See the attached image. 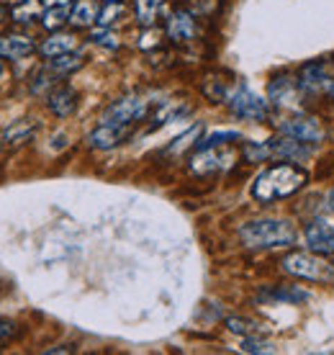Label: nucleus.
<instances>
[{"mask_svg": "<svg viewBox=\"0 0 334 355\" xmlns=\"http://www.w3.org/2000/svg\"><path fill=\"white\" fill-rule=\"evenodd\" d=\"M308 183V173L296 162H281L273 168L263 170L252 183V198L260 204H273L281 198L299 193Z\"/></svg>", "mask_w": 334, "mask_h": 355, "instance_id": "1", "label": "nucleus"}, {"mask_svg": "<svg viewBox=\"0 0 334 355\" xmlns=\"http://www.w3.org/2000/svg\"><path fill=\"white\" fill-rule=\"evenodd\" d=\"M239 237L252 250L288 248L296 242V227L288 219H255L239 230Z\"/></svg>", "mask_w": 334, "mask_h": 355, "instance_id": "2", "label": "nucleus"}, {"mask_svg": "<svg viewBox=\"0 0 334 355\" xmlns=\"http://www.w3.org/2000/svg\"><path fill=\"white\" fill-rule=\"evenodd\" d=\"M281 268L299 281H314V284L329 281L334 275L332 266L324 260V255H319L314 250L311 252H290L281 260Z\"/></svg>", "mask_w": 334, "mask_h": 355, "instance_id": "3", "label": "nucleus"}, {"mask_svg": "<svg viewBox=\"0 0 334 355\" xmlns=\"http://www.w3.org/2000/svg\"><path fill=\"white\" fill-rule=\"evenodd\" d=\"M227 103L229 111L237 119H245V121H265L267 119V101L247 85H239V88L231 90Z\"/></svg>", "mask_w": 334, "mask_h": 355, "instance_id": "4", "label": "nucleus"}, {"mask_svg": "<svg viewBox=\"0 0 334 355\" xmlns=\"http://www.w3.org/2000/svg\"><path fill=\"white\" fill-rule=\"evenodd\" d=\"M147 114H150V101H144L141 96H126V98H118L116 103H111L100 114V124L132 126L137 121H141Z\"/></svg>", "mask_w": 334, "mask_h": 355, "instance_id": "5", "label": "nucleus"}, {"mask_svg": "<svg viewBox=\"0 0 334 355\" xmlns=\"http://www.w3.org/2000/svg\"><path fill=\"white\" fill-rule=\"evenodd\" d=\"M278 132L285 134V137H293V139H301V142H308V144H317L326 137L324 126L319 124L317 119H308V116L283 119V121H278Z\"/></svg>", "mask_w": 334, "mask_h": 355, "instance_id": "6", "label": "nucleus"}, {"mask_svg": "<svg viewBox=\"0 0 334 355\" xmlns=\"http://www.w3.org/2000/svg\"><path fill=\"white\" fill-rule=\"evenodd\" d=\"M267 144H270V155L281 162H301L314 155V144L285 137V134H281L278 139H267Z\"/></svg>", "mask_w": 334, "mask_h": 355, "instance_id": "7", "label": "nucleus"}, {"mask_svg": "<svg viewBox=\"0 0 334 355\" xmlns=\"http://www.w3.org/2000/svg\"><path fill=\"white\" fill-rule=\"evenodd\" d=\"M304 93L299 85L296 78H290V75H278L270 85H267V98H270V103L281 108H296L299 106V96Z\"/></svg>", "mask_w": 334, "mask_h": 355, "instance_id": "8", "label": "nucleus"}, {"mask_svg": "<svg viewBox=\"0 0 334 355\" xmlns=\"http://www.w3.org/2000/svg\"><path fill=\"white\" fill-rule=\"evenodd\" d=\"M304 237H306L308 250H314L319 255H334V224L332 222L314 219V222L306 227Z\"/></svg>", "mask_w": 334, "mask_h": 355, "instance_id": "9", "label": "nucleus"}, {"mask_svg": "<svg viewBox=\"0 0 334 355\" xmlns=\"http://www.w3.org/2000/svg\"><path fill=\"white\" fill-rule=\"evenodd\" d=\"M129 126L123 124H100L98 129H93V132L88 134V147H93V150H114V147H118V144L129 137Z\"/></svg>", "mask_w": 334, "mask_h": 355, "instance_id": "10", "label": "nucleus"}, {"mask_svg": "<svg viewBox=\"0 0 334 355\" xmlns=\"http://www.w3.org/2000/svg\"><path fill=\"white\" fill-rule=\"evenodd\" d=\"M195 34H198V26H195V18L188 13V10H175L167 18V36L177 42V44H185V42H193Z\"/></svg>", "mask_w": 334, "mask_h": 355, "instance_id": "11", "label": "nucleus"}, {"mask_svg": "<svg viewBox=\"0 0 334 355\" xmlns=\"http://www.w3.org/2000/svg\"><path fill=\"white\" fill-rule=\"evenodd\" d=\"M329 80H332V78L326 75L324 62H308L306 67L301 70L299 85L304 93H308V96H319V93H326Z\"/></svg>", "mask_w": 334, "mask_h": 355, "instance_id": "12", "label": "nucleus"}, {"mask_svg": "<svg viewBox=\"0 0 334 355\" xmlns=\"http://www.w3.org/2000/svg\"><path fill=\"white\" fill-rule=\"evenodd\" d=\"M229 160H231V155L216 152V147L213 150H195V157L191 160V173H195V175H211L216 170L227 168Z\"/></svg>", "mask_w": 334, "mask_h": 355, "instance_id": "13", "label": "nucleus"}, {"mask_svg": "<svg viewBox=\"0 0 334 355\" xmlns=\"http://www.w3.org/2000/svg\"><path fill=\"white\" fill-rule=\"evenodd\" d=\"M46 106L52 111L54 116L60 119H67L70 114H75L78 108V93L70 85H62V88H54L49 96H46Z\"/></svg>", "mask_w": 334, "mask_h": 355, "instance_id": "14", "label": "nucleus"}, {"mask_svg": "<svg viewBox=\"0 0 334 355\" xmlns=\"http://www.w3.org/2000/svg\"><path fill=\"white\" fill-rule=\"evenodd\" d=\"M36 129H39V121H36V119H18V121H13V124L3 132V144L16 147V144L28 142L36 134Z\"/></svg>", "mask_w": 334, "mask_h": 355, "instance_id": "15", "label": "nucleus"}, {"mask_svg": "<svg viewBox=\"0 0 334 355\" xmlns=\"http://www.w3.org/2000/svg\"><path fill=\"white\" fill-rule=\"evenodd\" d=\"M36 46L28 36H0V57L6 60H24Z\"/></svg>", "mask_w": 334, "mask_h": 355, "instance_id": "16", "label": "nucleus"}, {"mask_svg": "<svg viewBox=\"0 0 334 355\" xmlns=\"http://www.w3.org/2000/svg\"><path fill=\"white\" fill-rule=\"evenodd\" d=\"M167 0H134V10H137V21L144 28H152L157 24V16L165 10Z\"/></svg>", "mask_w": 334, "mask_h": 355, "instance_id": "17", "label": "nucleus"}, {"mask_svg": "<svg viewBox=\"0 0 334 355\" xmlns=\"http://www.w3.org/2000/svg\"><path fill=\"white\" fill-rule=\"evenodd\" d=\"M75 46H78V39H75L72 34H54L46 39L44 44L39 46V52L52 60V57H60V54L75 52Z\"/></svg>", "mask_w": 334, "mask_h": 355, "instance_id": "18", "label": "nucleus"}, {"mask_svg": "<svg viewBox=\"0 0 334 355\" xmlns=\"http://www.w3.org/2000/svg\"><path fill=\"white\" fill-rule=\"evenodd\" d=\"M70 13H72V6L70 3H60V6H49V8L42 13V26L46 31H57L62 28L67 21H70Z\"/></svg>", "mask_w": 334, "mask_h": 355, "instance_id": "19", "label": "nucleus"}, {"mask_svg": "<svg viewBox=\"0 0 334 355\" xmlns=\"http://www.w3.org/2000/svg\"><path fill=\"white\" fill-rule=\"evenodd\" d=\"M265 299L270 302H283V304H304L311 299V293L304 291L301 286H285V288H270L265 293Z\"/></svg>", "mask_w": 334, "mask_h": 355, "instance_id": "20", "label": "nucleus"}, {"mask_svg": "<svg viewBox=\"0 0 334 355\" xmlns=\"http://www.w3.org/2000/svg\"><path fill=\"white\" fill-rule=\"evenodd\" d=\"M93 21H98V10L96 6L90 3V0H78L75 6H72V13H70V24L72 26H90Z\"/></svg>", "mask_w": 334, "mask_h": 355, "instance_id": "21", "label": "nucleus"}, {"mask_svg": "<svg viewBox=\"0 0 334 355\" xmlns=\"http://www.w3.org/2000/svg\"><path fill=\"white\" fill-rule=\"evenodd\" d=\"M82 62H85V60H82V54L67 52V54H60V57H52L46 67H49L52 72H57V75H70V72L80 70Z\"/></svg>", "mask_w": 334, "mask_h": 355, "instance_id": "22", "label": "nucleus"}, {"mask_svg": "<svg viewBox=\"0 0 334 355\" xmlns=\"http://www.w3.org/2000/svg\"><path fill=\"white\" fill-rule=\"evenodd\" d=\"M239 139H242V134H239V132L224 129V132H213V134H209V137H203V139H198L193 150H213V147L219 150V147H224V144H229V142H239Z\"/></svg>", "mask_w": 334, "mask_h": 355, "instance_id": "23", "label": "nucleus"}, {"mask_svg": "<svg viewBox=\"0 0 334 355\" xmlns=\"http://www.w3.org/2000/svg\"><path fill=\"white\" fill-rule=\"evenodd\" d=\"M42 13H44V8H42L39 0H21V6H16L10 16L18 24H31L34 18H42Z\"/></svg>", "mask_w": 334, "mask_h": 355, "instance_id": "24", "label": "nucleus"}, {"mask_svg": "<svg viewBox=\"0 0 334 355\" xmlns=\"http://www.w3.org/2000/svg\"><path fill=\"white\" fill-rule=\"evenodd\" d=\"M201 132H203V124H195V126H191L185 134H180L175 142L173 144H167L165 147V152L167 155H180L183 150H188V147H195V142H198V137H201Z\"/></svg>", "mask_w": 334, "mask_h": 355, "instance_id": "25", "label": "nucleus"}, {"mask_svg": "<svg viewBox=\"0 0 334 355\" xmlns=\"http://www.w3.org/2000/svg\"><path fill=\"white\" fill-rule=\"evenodd\" d=\"M227 329L231 335L249 338V335H260V332H263V324H257V322H252V320H245V317H229Z\"/></svg>", "mask_w": 334, "mask_h": 355, "instance_id": "26", "label": "nucleus"}, {"mask_svg": "<svg viewBox=\"0 0 334 355\" xmlns=\"http://www.w3.org/2000/svg\"><path fill=\"white\" fill-rule=\"evenodd\" d=\"M239 350L249 355H267V353H275V345L270 340H263L260 335H249V338H242Z\"/></svg>", "mask_w": 334, "mask_h": 355, "instance_id": "27", "label": "nucleus"}, {"mask_svg": "<svg viewBox=\"0 0 334 355\" xmlns=\"http://www.w3.org/2000/svg\"><path fill=\"white\" fill-rule=\"evenodd\" d=\"M57 72H52L49 67H44L42 72H36L34 80H31V93H36V96H42V93H46L49 96V90H54V85H57Z\"/></svg>", "mask_w": 334, "mask_h": 355, "instance_id": "28", "label": "nucleus"}, {"mask_svg": "<svg viewBox=\"0 0 334 355\" xmlns=\"http://www.w3.org/2000/svg\"><path fill=\"white\" fill-rule=\"evenodd\" d=\"M188 114V106H177V103H165V106L159 108V114L155 116V121L150 124V129H159V126H165L167 121H175L180 116Z\"/></svg>", "mask_w": 334, "mask_h": 355, "instance_id": "29", "label": "nucleus"}, {"mask_svg": "<svg viewBox=\"0 0 334 355\" xmlns=\"http://www.w3.org/2000/svg\"><path fill=\"white\" fill-rule=\"evenodd\" d=\"M245 160L247 162L273 160V155H270V144L267 142H247L245 144Z\"/></svg>", "mask_w": 334, "mask_h": 355, "instance_id": "30", "label": "nucleus"}, {"mask_svg": "<svg viewBox=\"0 0 334 355\" xmlns=\"http://www.w3.org/2000/svg\"><path fill=\"white\" fill-rule=\"evenodd\" d=\"M90 42L98 46H103V49H118V36H116L114 31H108V26L96 28V31L90 34Z\"/></svg>", "mask_w": 334, "mask_h": 355, "instance_id": "31", "label": "nucleus"}, {"mask_svg": "<svg viewBox=\"0 0 334 355\" xmlns=\"http://www.w3.org/2000/svg\"><path fill=\"white\" fill-rule=\"evenodd\" d=\"M123 13V6L121 3H106V8L98 10V24L100 26H111L114 21H118Z\"/></svg>", "mask_w": 334, "mask_h": 355, "instance_id": "32", "label": "nucleus"}, {"mask_svg": "<svg viewBox=\"0 0 334 355\" xmlns=\"http://www.w3.org/2000/svg\"><path fill=\"white\" fill-rule=\"evenodd\" d=\"M13 335H16V324L10 320H0V345L13 338Z\"/></svg>", "mask_w": 334, "mask_h": 355, "instance_id": "33", "label": "nucleus"}, {"mask_svg": "<svg viewBox=\"0 0 334 355\" xmlns=\"http://www.w3.org/2000/svg\"><path fill=\"white\" fill-rule=\"evenodd\" d=\"M157 44H159L157 31H144V36H141V42H139L141 49H150V46H157Z\"/></svg>", "mask_w": 334, "mask_h": 355, "instance_id": "34", "label": "nucleus"}, {"mask_svg": "<svg viewBox=\"0 0 334 355\" xmlns=\"http://www.w3.org/2000/svg\"><path fill=\"white\" fill-rule=\"evenodd\" d=\"M46 353L52 355V353H72V347L70 345H57V347H49Z\"/></svg>", "mask_w": 334, "mask_h": 355, "instance_id": "35", "label": "nucleus"}, {"mask_svg": "<svg viewBox=\"0 0 334 355\" xmlns=\"http://www.w3.org/2000/svg\"><path fill=\"white\" fill-rule=\"evenodd\" d=\"M326 206H329V209L334 211V188L329 191V193H326Z\"/></svg>", "mask_w": 334, "mask_h": 355, "instance_id": "36", "label": "nucleus"}, {"mask_svg": "<svg viewBox=\"0 0 334 355\" xmlns=\"http://www.w3.org/2000/svg\"><path fill=\"white\" fill-rule=\"evenodd\" d=\"M326 96H332V101H334V78L329 80V88H326Z\"/></svg>", "mask_w": 334, "mask_h": 355, "instance_id": "37", "label": "nucleus"}, {"mask_svg": "<svg viewBox=\"0 0 334 355\" xmlns=\"http://www.w3.org/2000/svg\"><path fill=\"white\" fill-rule=\"evenodd\" d=\"M6 18H8V13H6V8H3V6H0V24H3V21H6Z\"/></svg>", "mask_w": 334, "mask_h": 355, "instance_id": "38", "label": "nucleus"}, {"mask_svg": "<svg viewBox=\"0 0 334 355\" xmlns=\"http://www.w3.org/2000/svg\"><path fill=\"white\" fill-rule=\"evenodd\" d=\"M3 72H6V67H3V62H0V80H3Z\"/></svg>", "mask_w": 334, "mask_h": 355, "instance_id": "39", "label": "nucleus"}, {"mask_svg": "<svg viewBox=\"0 0 334 355\" xmlns=\"http://www.w3.org/2000/svg\"><path fill=\"white\" fill-rule=\"evenodd\" d=\"M3 3H6V0H3ZM10 3H21V0H10Z\"/></svg>", "mask_w": 334, "mask_h": 355, "instance_id": "40", "label": "nucleus"}, {"mask_svg": "<svg viewBox=\"0 0 334 355\" xmlns=\"http://www.w3.org/2000/svg\"><path fill=\"white\" fill-rule=\"evenodd\" d=\"M106 3H118V0H106Z\"/></svg>", "mask_w": 334, "mask_h": 355, "instance_id": "41", "label": "nucleus"}]
</instances>
